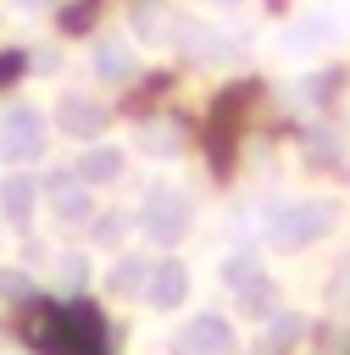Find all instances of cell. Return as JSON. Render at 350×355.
Instances as JSON below:
<instances>
[{
    "mask_svg": "<svg viewBox=\"0 0 350 355\" xmlns=\"http://www.w3.org/2000/svg\"><path fill=\"white\" fill-rule=\"evenodd\" d=\"M333 233V205L328 200H278L261 211V239L267 250L278 255H294V250H311L317 239Z\"/></svg>",
    "mask_w": 350,
    "mask_h": 355,
    "instance_id": "cell-1",
    "label": "cell"
},
{
    "mask_svg": "<svg viewBox=\"0 0 350 355\" xmlns=\"http://www.w3.org/2000/svg\"><path fill=\"white\" fill-rule=\"evenodd\" d=\"M44 139H50V122L39 105H6L0 111V161L6 166H28L44 155Z\"/></svg>",
    "mask_w": 350,
    "mask_h": 355,
    "instance_id": "cell-2",
    "label": "cell"
},
{
    "mask_svg": "<svg viewBox=\"0 0 350 355\" xmlns=\"http://www.w3.org/2000/svg\"><path fill=\"white\" fill-rule=\"evenodd\" d=\"M139 227H144V239L161 244V250L178 244L183 227H189V200L172 194L167 183H150V194H144V205H139Z\"/></svg>",
    "mask_w": 350,
    "mask_h": 355,
    "instance_id": "cell-3",
    "label": "cell"
},
{
    "mask_svg": "<svg viewBox=\"0 0 350 355\" xmlns=\"http://www.w3.org/2000/svg\"><path fill=\"white\" fill-rule=\"evenodd\" d=\"M233 349H239V327L217 311H200L172 333V355H233Z\"/></svg>",
    "mask_w": 350,
    "mask_h": 355,
    "instance_id": "cell-4",
    "label": "cell"
},
{
    "mask_svg": "<svg viewBox=\"0 0 350 355\" xmlns=\"http://www.w3.org/2000/svg\"><path fill=\"white\" fill-rule=\"evenodd\" d=\"M39 200H44L61 222H89V216H94V189H89L72 166L44 172V178H39Z\"/></svg>",
    "mask_w": 350,
    "mask_h": 355,
    "instance_id": "cell-5",
    "label": "cell"
},
{
    "mask_svg": "<svg viewBox=\"0 0 350 355\" xmlns=\"http://www.w3.org/2000/svg\"><path fill=\"white\" fill-rule=\"evenodd\" d=\"M189 266L178 261V255H167V261H150V283H144V300L156 305V311H178L183 300H189Z\"/></svg>",
    "mask_w": 350,
    "mask_h": 355,
    "instance_id": "cell-6",
    "label": "cell"
},
{
    "mask_svg": "<svg viewBox=\"0 0 350 355\" xmlns=\"http://www.w3.org/2000/svg\"><path fill=\"white\" fill-rule=\"evenodd\" d=\"M72 172H78L89 189H111V183L128 172V150H122V144H100V139H94V144H83V155L72 161Z\"/></svg>",
    "mask_w": 350,
    "mask_h": 355,
    "instance_id": "cell-7",
    "label": "cell"
},
{
    "mask_svg": "<svg viewBox=\"0 0 350 355\" xmlns=\"http://www.w3.org/2000/svg\"><path fill=\"white\" fill-rule=\"evenodd\" d=\"M172 39H183V50H189L200 67H233V61H239V44H233L228 33H217V28H206V22L172 28Z\"/></svg>",
    "mask_w": 350,
    "mask_h": 355,
    "instance_id": "cell-8",
    "label": "cell"
},
{
    "mask_svg": "<svg viewBox=\"0 0 350 355\" xmlns=\"http://www.w3.org/2000/svg\"><path fill=\"white\" fill-rule=\"evenodd\" d=\"M133 44L128 39H117V33H100L94 44H89V72L100 78V83H128L133 78Z\"/></svg>",
    "mask_w": 350,
    "mask_h": 355,
    "instance_id": "cell-9",
    "label": "cell"
},
{
    "mask_svg": "<svg viewBox=\"0 0 350 355\" xmlns=\"http://www.w3.org/2000/svg\"><path fill=\"white\" fill-rule=\"evenodd\" d=\"M56 128L89 144V139H100V128H106V105L89 100V94H61V100H56Z\"/></svg>",
    "mask_w": 350,
    "mask_h": 355,
    "instance_id": "cell-10",
    "label": "cell"
},
{
    "mask_svg": "<svg viewBox=\"0 0 350 355\" xmlns=\"http://www.w3.org/2000/svg\"><path fill=\"white\" fill-rule=\"evenodd\" d=\"M333 39H339V22H333V17H300V22L283 28L278 44H283L289 55H317V50H328Z\"/></svg>",
    "mask_w": 350,
    "mask_h": 355,
    "instance_id": "cell-11",
    "label": "cell"
},
{
    "mask_svg": "<svg viewBox=\"0 0 350 355\" xmlns=\"http://www.w3.org/2000/svg\"><path fill=\"white\" fill-rule=\"evenodd\" d=\"M33 205H39V183H33L28 172H11V178H0V216H6L11 227H28Z\"/></svg>",
    "mask_w": 350,
    "mask_h": 355,
    "instance_id": "cell-12",
    "label": "cell"
},
{
    "mask_svg": "<svg viewBox=\"0 0 350 355\" xmlns=\"http://www.w3.org/2000/svg\"><path fill=\"white\" fill-rule=\"evenodd\" d=\"M233 294H239V311H244V316H256V322H267V316L278 311V283H272V272H261V266H256Z\"/></svg>",
    "mask_w": 350,
    "mask_h": 355,
    "instance_id": "cell-13",
    "label": "cell"
},
{
    "mask_svg": "<svg viewBox=\"0 0 350 355\" xmlns=\"http://www.w3.org/2000/svg\"><path fill=\"white\" fill-rule=\"evenodd\" d=\"M133 150H144V155H156V161H172V155L183 150V128H178V122H139V128H133Z\"/></svg>",
    "mask_w": 350,
    "mask_h": 355,
    "instance_id": "cell-14",
    "label": "cell"
},
{
    "mask_svg": "<svg viewBox=\"0 0 350 355\" xmlns=\"http://www.w3.org/2000/svg\"><path fill=\"white\" fill-rule=\"evenodd\" d=\"M144 283H150V261H144V255H117L111 272H106V288L122 294V300H128V294H144Z\"/></svg>",
    "mask_w": 350,
    "mask_h": 355,
    "instance_id": "cell-15",
    "label": "cell"
},
{
    "mask_svg": "<svg viewBox=\"0 0 350 355\" xmlns=\"http://www.w3.org/2000/svg\"><path fill=\"white\" fill-rule=\"evenodd\" d=\"M261 327H267V349H272V355H283V349H294V344L306 338V316H300V311H272Z\"/></svg>",
    "mask_w": 350,
    "mask_h": 355,
    "instance_id": "cell-16",
    "label": "cell"
},
{
    "mask_svg": "<svg viewBox=\"0 0 350 355\" xmlns=\"http://www.w3.org/2000/svg\"><path fill=\"white\" fill-rule=\"evenodd\" d=\"M128 227H133V216H128V211H100V216H89V239H94L100 250H117Z\"/></svg>",
    "mask_w": 350,
    "mask_h": 355,
    "instance_id": "cell-17",
    "label": "cell"
},
{
    "mask_svg": "<svg viewBox=\"0 0 350 355\" xmlns=\"http://www.w3.org/2000/svg\"><path fill=\"white\" fill-rule=\"evenodd\" d=\"M339 144H344V133L328 128V122H317L311 139H306V155H311V161H339Z\"/></svg>",
    "mask_w": 350,
    "mask_h": 355,
    "instance_id": "cell-18",
    "label": "cell"
},
{
    "mask_svg": "<svg viewBox=\"0 0 350 355\" xmlns=\"http://www.w3.org/2000/svg\"><path fill=\"white\" fill-rule=\"evenodd\" d=\"M133 33H139L144 44H161V39H167V17H161V6H139V11H133Z\"/></svg>",
    "mask_w": 350,
    "mask_h": 355,
    "instance_id": "cell-19",
    "label": "cell"
},
{
    "mask_svg": "<svg viewBox=\"0 0 350 355\" xmlns=\"http://www.w3.org/2000/svg\"><path fill=\"white\" fill-rule=\"evenodd\" d=\"M328 89H333V78H328V72H311V78H300V83H294L289 94H294V105H311V111H317Z\"/></svg>",
    "mask_w": 350,
    "mask_h": 355,
    "instance_id": "cell-20",
    "label": "cell"
},
{
    "mask_svg": "<svg viewBox=\"0 0 350 355\" xmlns=\"http://www.w3.org/2000/svg\"><path fill=\"white\" fill-rule=\"evenodd\" d=\"M56 272H61V288H67V294H78V288H83V283L94 277L89 255H61V266H56Z\"/></svg>",
    "mask_w": 350,
    "mask_h": 355,
    "instance_id": "cell-21",
    "label": "cell"
},
{
    "mask_svg": "<svg viewBox=\"0 0 350 355\" xmlns=\"http://www.w3.org/2000/svg\"><path fill=\"white\" fill-rule=\"evenodd\" d=\"M250 272H256V255H250V250H233V255L222 261V283H228V288H239Z\"/></svg>",
    "mask_w": 350,
    "mask_h": 355,
    "instance_id": "cell-22",
    "label": "cell"
},
{
    "mask_svg": "<svg viewBox=\"0 0 350 355\" xmlns=\"http://www.w3.org/2000/svg\"><path fill=\"white\" fill-rule=\"evenodd\" d=\"M28 294H33L28 272L22 266H0V300H28Z\"/></svg>",
    "mask_w": 350,
    "mask_h": 355,
    "instance_id": "cell-23",
    "label": "cell"
},
{
    "mask_svg": "<svg viewBox=\"0 0 350 355\" xmlns=\"http://www.w3.org/2000/svg\"><path fill=\"white\" fill-rule=\"evenodd\" d=\"M33 72H39V78H44V72H61V50H39V55H33Z\"/></svg>",
    "mask_w": 350,
    "mask_h": 355,
    "instance_id": "cell-24",
    "label": "cell"
},
{
    "mask_svg": "<svg viewBox=\"0 0 350 355\" xmlns=\"http://www.w3.org/2000/svg\"><path fill=\"white\" fill-rule=\"evenodd\" d=\"M211 6H244V0H211Z\"/></svg>",
    "mask_w": 350,
    "mask_h": 355,
    "instance_id": "cell-25",
    "label": "cell"
},
{
    "mask_svg": "<svg viewBox=\"0 0 350 355\" xmlns=\"http://www.w3.org/2000/svg\"><path fill=\"white\" fill-rule=\"evenodd\" d=\"M17 6H44V0H17Z\"/></svg>",
    "mask_w": 350,
    "mask_h": 355,
    "instance_id": "cell-26",
    "label": "cell"
}]
</instances>
